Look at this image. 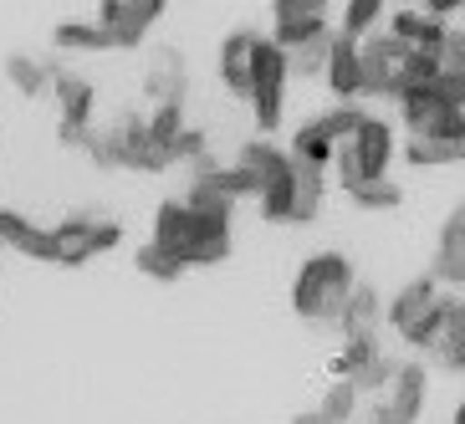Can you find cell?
<instances>
[{
	"instance_id": "37",
	"label": "cell",
	"mask_w": 465,
	"mask_h": 424,
	"mask_svg": "<svg viewBox=\"0 0 465 424\" xmlns=\"http://www.w3.org/2000/svg\"><path fill=\"white\" fill-rule=\"evenodd\" d=\"M435 62H440V72L465 77V31L460 26H445V36H440V46H435Z\"/></svg>"
},
{
	"instance_id": "12",
	"label": "cell",
	"mask_w": 465,
	"mask_h": 424,
	"mask_svg": "<svg viewBox=\"0 0 465 424\" xmlns=\"http://www.w3.org/2000/svg\"><path fill=\"white\" fill-rule=\"evenodd\" d=\"M143 97L149 103H184L190 97V67L179 46H159L149 67H143Z\"/></svg>"
},
{
	"instance_id": "11",
	"label": "cell",
	"mask_w": 465,
	"mask_h": 424,
	"mask_svg": "<svg viewBox=\"0 0 465 424\" xmlns=\"http://www.w3.org/2000/svg\"><path fill=\"white\" fill-rule=\"evenodd\" d=\"M399 118L420 138H445L465 143V103H424V97H399Z\"/></svg>"
},
{
	"instance_id": "21",
	"label": "cell",
	"mask_w": 465,
	"mask_h": 424,
	"mask_svg": "<svg viewBox=\"0 0 465 424\" xmlns=\"http://www.w3.org/2000/svg\"><path fill=\"white\" fill-rule=\"evenodd\" d=\"M445 26H450V21H440V15L420 11V5H404V11L389 15V36H399L410 52H435Z\"/></svg>"
},
{
	"instance_id": "7",
	"label": "cell",
	"mask_w": 465,
	"mask_h": 424,
	"mask_svg": "<svg viewBox=\"0 0 465 424\" xmlns=\"http://www.w3.org/2000/svg\"><path fill=\"white\" fill-rule=\"evenodd\" d=\"M404 56H410V46L399 42V36H389V31H369V36L358 42V97L394 103Z\"/></svg>"
},
{
	"instance_id": "39",
	"label": "cell",
	"mask_w": 465,
	"mask_h": 424,
	"mask_svg": "<svg viewBox=\"0 0 465 424\" xmlns=\"http://www.w3.org/2000/svg\"><path fill=\"white\" fill-rule=\"evenodd\" d=\"M332 0H272V15L276 21H317V15H328Z\"/></svg>"
},
{
	"instance_id": "33",
	"label": "cell",
	"mask_w": 465,
	"mask_h": 424,
	"mask_svg": "<svg viewBox=\"0 0 465 424\" xmlns=\"http://www.w3.org/2000/svg\"><path fill=\"white\" fill-rule=\"evenodd\" d=\"M383 5H389V0H348V5H342V26L338 31H342V36H353V42H363V36L383 21Z\"/></svg>"
},
{
	"instance_id": "42",
	"label": "cell",
	"mask_w": 465,
	"mask_h": 424,
	"mask_svg": "<svg viewBox=\"0 0 465 424\" xmlns=\"http://www.w3.org/2000/svg\"><path fill=\"white\" fill-rule=\"evenodd\" d=\"M450 424H465V419H460V414H455V419H450Z\"/></svg>"
},
{
	"instance_id": "6",
	"label": "cell",
	"mask_w": 465,
	"mask_h": 424,
	"mask_svg": "<svg viewBox=\"0 0 465 424\" xmlns=\"http://www.w3.org/2000/svg\"><path fill=\"white\" fill-rule=\"evenodd\" d=\"M52 241H56V266H87V261L124 246V225L97 215H67L62 225H52Z\"/></svg>"
},
{
	"instance_id": "16",
	"label": "cell",
	"mask_w": 465,
	"mask_h": 424,
	"mask_svg": "<svg viewBox=\"0 0 465 424\" xmlns=\"http://www.w3.org/2000/svg\"><path fill=\"white\" fill-rule=\"evenodd\" d=\"M455 317H465V301H460V291H450V287H445L435 301H430V307H424L420 317H414L410 328L399 332V338L410 342V348H420V353H430V342H435L440 332L450 328Z\"/></svg>"
},
{
	"instance_id": "32",
	"label": "cell",
	"mask_w": 465,
	"mask_h": 424,
	"mask_svg": "<svg viewBox=\"0 0 465 424\" xmlns=\"http://www.w3.org/2000/svg\"><path fill=\"white\" fill-rule=\"evenodd\" d=\"M430 358H435L445 373H460L465 369V317H455L450 328L430 342Z\"/></svg>"
},
{
	"instance_id": "10",
	"label": "cell",
	"mask_w": 465,
	"mask_h": 424,
	"mask_svg": "<svg viewBox=\"0 0 465 424\" xmlns=\"http://www.w3.org/2000/svg\"><path fill=\"white\" fill-rule=\"evenodd\" d=\"M52 97L56 108H62V123H56V138L67 143V149H83L87 133H93V103H97V87L77 72L56 67L52 72Z\"/></svg>"
},
{
	"instance_id": "24",
	"label": "cell",
	"mask_w": 465,
	"mask_h": 424,
	"mask_svg": "<svg viewBox=\"0 0 465 424\" xmlns=\"http://www.w3.org/2000/svg\"><path fill=\"white\" fill-rule=\"evenodd\" d=\"M179 200H184L190 210H200V215H210V220H225V225H231V215H235V200L220 190L215 169H210V174H190V184H184Z\"/></svg>"
},
{
	"instance_id": "3",
	"label": "cell",
	"mask_w": 465,
	"mask_h": 424,
	"mask_svg": "<svg viewBox=\"0 0 465 424\" xmlns=\"http://www.w3.org/2000/svg\"><path fill=\"white\" fill-rule=\"evenodd\" d=\"M287 87H292V72H287V52L272 42V36H261L251 42V93L246 103L256 108V128L266 138L282 128V108H287Z\"/></svg>"
},
{
	"instance_id": "18",
	"label": "cell",
	"mask_w": 465,
	"mask_h": 424,
	"mask_svg": "<svg viewBox=\"0 0 465 424\" xmlns=\"http://www.w3.org/2000/svg\"><path fill=\"white\" fill-rule=\"evenodd\" d=\"M322 83L332 87V97H338V103H358V42H353V36L332 31L328 62H322Z\"/></svg>"
},
{
	"instance_id": "43",
	"label": "cell",
	"mask_w": 465,
	"mask_h": 424,
	"mask_svg": "<svg viewBox=\"0 0 465 424\" xmlns=\"http://www.w3.org/2000/svg\"><path fill=\"white\" fill-rule=\"evenodd\" d=\"M0 256H5V246H0Z\"/></svg>"
},
{
	"instance_id": "22",
	"label": "cell",
	"mask_w": 465,
	"mask_h": 424,
	"mask_svg": "<svg viewBox=\"0 0 465 424\" xmlns=\"http://www.w3.org/2000/svg\"><path fill=\"white\" fill-rule=\"evenodd\" d=\"M235 164L246 169L251 179H256V194L266 190V184H272V179H282L287 174V149H282V143H272V138L261 133V138H251V143H241V159H235Z\"/></svg>"
},
{
	"instance_id": "4",
	"label": "cell",
	"mask_w": 465,
	"mask_h": 424,
	"mask_svg": "<svg viewBox=\"0 0 465 424\" xmlns=\"http://www.w3.org/2000/svg\"><path fill=\"white\" fill-rule=\"evenodd\" d=\"M394 123L389 118H373V113H363V123L353 128V133L338 143V153H332V169H338L342 190L348 184H358V179H379L389 174V164H394Z\"/></svg>"
},
{
	"instance_id": "34",
	"label": "cell",
	"mask_w": 465,
	"mask_h": 424,
	"mask_svg": "<svg viewBox=\"0 0 465 424\" xmlns=\"http://www.w3.org/2000/svg\"><path fill=\"white\" fill-rule=\"evenodd\" d=\"M134 266H138L143 276H149V281H179V276H184L179 256H169V251H164V246H153V241L134 251Z\"/></svg>"
},
{
	"instance_id": "25",
	"label": "cell",
	"mask_w": 465,
	"mask_h": 424,
	"mask_svg": "<svg viewBox=\"0 0 465 424\" xmlns=\"http://www.w3.org/2000/svg\"><path fill=\"white\" fill-rule=\"evenodd\" d=\"M52 46L56 52H77V56H93V52H113L108 46V31L97 26V21H77V15H72V21H62V26L52 31Z\"/></svg>"
},
{
	"instance_id": "23",
	"label": "cell",
	"mask_w": 465,
	"mask_h": 424,
	"mask_svg": "<svg viewBox=\"0 0 465 424\" xmlns=\"http://www.w3.org/2000/svg\"><path fill=\"white\" fill-rule=\"evenodd\" d=\"M52 72H56V62H46V56H31V52L5 56V83H11L21 97H31V103L52 93Z\"/></svg>"
},
{
	"instance_id": "38",
	"label": "cell",
	"mask_w": 465,
	"mask_h": 424,
	"mask_svg": "<svg viewBox=\"0 0 465 424\" xmlns=\"http://www.w3.org/2000/svg\"><path fill=\"white\" fill-rule=\"evenodd\" d=\"M328 26H332L328 15H317V21H276V26H272V42L287 52V46L307 42V36H317V31H328Z\"/></svg>"
},
{
	"instance_id": "29",
	"label": "cell",
	"mask_w": 465,
	"mask_h": 424,
	"mask_svg": "<svg viewBox=\"0 0 465 424\" xmlns=\"http://www.w3.org/2000/svg\"><path fill=\"white\" fill-rule=\"evenodd\" d=\"M332 31H317V36H307V42L287 46V72L292 77H322V62H328V42H332Z\"/></svg>"
},
{
	"instance_id": "27",
	"label": "cell",
	"mask_w": 465,
	"mask_h": 424,
	"mask_svg": "<svg viewBox=\"0 0 465 424\" xmlns=\"http://www.w3.org/2000/svg\"><path fill=\"white\" fill-rule=\"evenodd\" d=\"M460 159H465V143L420 138V133H410V143H404V164H414V169H455Z\"/></svg>"
},
{
	"instance_id": "30",
	"label": "cell",
	"mask_w": 465,
	"mask_h": 424,
	"mask_svg": "<svg viewBox=\"0 0 465 424\" xmlns=\"http://www.w3.org/2000/svg\"><path fill=\"white\" fill-rule=\"evenodd\" d=\"M373 353H383L379 332H363V338H342V353L328 363V369H332V379H353V373L363 369V363H369Z\"/></svg>"
},
{
	"instance_id": "15",
	"label": "cell",
	"mask_w": 465,
	"mask_h": 424,
	"mask_svg": "<svg viewBox=\"0 0 465 424\" xmlns=\"http://www.w3.org/2000/svg\"><path fill=\"white\" fill-rule=\"evenodd\" d=\"M0 246L21 251L26 261H56L52 225H36V220H26L21 210H0Z\"/></svg>"
},
{
	"instance_id": "13",
	"label": "cell",
	"mask_w": 465,
	"mask_h": 424,
	"mask_svg": "<svg viewBox=\"0 0 465 424\" xmlns=\"http://www.w3.org/2000/svg\"><path fill=\"white\" fill-rule=\"evenodd\" d=\"M430 276H435L440 287L460 291L465 281V210L455 205L440 225V241H435V261H430Z\"/></svg>"
},
{
	"instance_id": "5",
	"label": "cell",
	"mask_w": 465,
	"mask_h": 424,
	"mask_svg": "<svg viewBox=\"0 0 465 424\" xmlns=\"http://www.w3.org/2000/svg\"><path fill=\"white\" fill-rule=\"evenodd\" d=\"M424 394H430V369H424L420 358H404V363H394V373H389V383H383L379 404L369 409L363 424H420Z\"/></svg>"
},
{
	"instance_id": "35",
	"label": "cell",
	"mask_w": 465,
	"mask_h": 424,
	"mask_svg": "<svg viewBox=\"0 0 465 424\" xmlns=\"http://www.w3.org/2000/svg\"><path fill=\"white\" fill-rule=\"evenodd\" d=\"M317 409H322V419H328V424H353V414H358V394H353V383L338 379V383L328 389V394H322V404H317Z\"/></svg>"
},
{
	"instance_id": "14",
	"label": "cell",
	"mask_w": 465,
	"mask_h": 424,
	"mask_svg": "<svg viewBox=\"0 0 465 424\" xmlns=\"http://www.w3.org/2000/svg\"><path fill=\"white\" fill-rule=\"evenodd\" d=\"M292 159V153H287ZM322 200H328V169L307 164V159H292V210L287 225H312L322 215Z\"/></svg>"
},
{
	"instance_id": "2",
	"label": "cell",
	"mask_w": 465,
	"mask_h": 424,
	"mask_svg": "<svg viewBox=\"0 0 465 424\" xmlns=\"http://www.w3.org/2000/svg\"><path fill=\"white\" fill-rule=\"evenodd\" d=\"M353 281H358V271L342 251H317V256L302 261L297 287H292V307H297L302 322L332 328L342 312V301H348V291H353Z\"/></svg>"
},
{
	"instance_id": "36",
	"label": "cell",
	"mask_w": 465,
	"mask_h": 424,
	"mask_svg": "<svg viewBox=\"0 0 465 424\" xmlns=\"http://www.w3.org/2000/svg\"><path fill=\"white\" fill-rule=\"evenodd\" d=\"M394 363L399 358H389V353H373L369 363H363V369L353 373V394H383V383H389V373H394Z\"/></svg>"
},
{
	"instance_id": "8",
	"label": "cell",
	"mask_w": 465,
	"mask_h": 424,
	"mask_svg": "<svg viewBox=\"0 0 465 424\" xmlns=\"http://www.w3.org/2000/svg\"><path fill=\"white\" fill-rule=\"evenodd\" d=\"M358 123H363V108H358V103H338V108H328L322 118L302 123L297 133H292L287 153H292V159H307V164L332 169V153H338V143L353 133Z\"/></svg>"
},
{
	"instance_id": "1",
	"label": "cell",
	"mask_w": 465,
	"mask_h": 424,
	"mask_svg": "<svg viewBox=\"0 0 465 424\" xmlns=\"http://www.w3.org/2000/svg\"><path fill=\"white\" fill-rule=\"evenodd\" d=\"M153 246H164L169 256H179L184 271H200V266H220L231 256V225L225 220H210L200 210H190L184 200H164L153 210Z\"/></svg>"
},
{
	"instance_id": "9",
	"label": "cell",
	"mask_w": 465,
	"mask_h": 424,
	"mask_svg": "<svg viewBox=\"0 0 465 424\" xmlns=\"http://www.w3.org/2000/svg\"><path fill=\"white\" fill-rule=\"evenodd\" d=\"M169 0H103L97 5V26L108 31L113 52H138L149 42V31L164 21Z\"/></svg>"
},
{
	"instance_id": "40",
	"label": "cell",
	"mask_w": 465,
	"mask_h": 424,
	"mask_svg": "<svg viewBox=\"0 0 465 424\" xmlns=\"http://www.w3.org/2000/svg\"><path fill=\"white\" fill-rule=\"evenodd\" d=\"M410 5H420V11L440 15V21H455V15H460V5H465V0H410Z\"/></svg>"
},
{
	"instance_id": "17",
	"label": "cell",
	"mask_w": 465,
	"mask_h": 424,
	"mask_svg": "<svg viewBox=\"0 0 465 424\" xmlns=\"http://www.w3.org/2000/svg\"><path fill=\"white\" fill-rule=\"evenodd\" d=\"M251 42H256V31L251 26H241V31H231L225 42H220V87L231 97H241L246 103V93H251Z\"/></svg>"
},
{
	"instance_id": "26",
	"label": "cell",
	"mask_w": 465,
	"mask_h": 424,
	"mask_svg": "<svg viewBox=\"0 0 465 424\" xmlns=\"http://www.w3.org/2000/svg\"><path fill=\"white\" fill-rule=\"evenodd\" d=\"M169 164H184L190 174H210L215 169V153H210V138L205 128H179L174 138H169Z\"/></svg>"
},
{
	"instance_id": "31",
	"label": "cell",
	"mask_w": 465,
	"mask_h": 424,
	"mask_svg": "<svg viewBox=\"0 0 465 424\" xmlns=\"http://www.w3.org/2000/svg\"><path fill=\"white\" fill-rule=\"evenodd\" d=\"M143 128H149V138L169 153V138L184 128V103H153V108L143 113ZM169 169H174V164H169Z\"/></svg>"
},
{
	"instance_id": "41",
	"label": "cell",
	"mask_w": 465,
	"mask_h": 424,
	"mask_svg": "<svg viewBox=\"0 0 465 424\" xmlns=\"http://www.w3.org/2000/svg\"><path fill=\"white\" fill-rule=\"evenodd\" d=\"M292 424H328V419H322V409H302V414H292Z\"/></svg>"
},
{
	"instance_id": "19",
	"label": "cell",
	"mask_w": 465,
	"mask_h": 424,
	"mask_svg": "<svg viewBox=\"0 0 465 424\" xmlns=\"http://www.w3.org/2000/svg\"><path fill=\"white\" fill-rule=\"evenodd\" d=\"M332 328L342 332V338H363V332H379L383 328V297L379 287H369V281H353V291H348V301H342V312Z\"/></svg>"
},
{
	"instance_id": "28",
	"label": "cell",
	"mask_w": 465,
	"mask_h": 424,
	"mask_svg": "<svg viewBox=\"0 0 465 424\" xmlns=\"http://www.w3.org/2000/svg\"><path fill=\"white\" fill-rule=\"evenodd\" d=\"M348 200H353V210L383 215V210H399V205H404V190H399L389 174H379V179H358V184H348Z\"/></svg>"
},
{
	"instance_id": "20",
	"label": "cell",
	"mask_w": 465,
	"mask_h": 424,
	"mask_svg": "<svg viewBox=\"0 0 465 424\" xmlns=\"http://www.w3.org/2000/svg\"><path fill=\"white\" fill-rule=\"evenodd\" d=\"M440 291H445V287H440V281H435L430 271H424V276H414V281H404V287H399L394 297L383 301V328L404 332V328L414 322V317H420L424 307H430V301L440 297Z\"/></svg>"
}]
</instances>
